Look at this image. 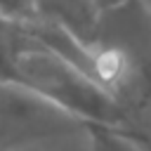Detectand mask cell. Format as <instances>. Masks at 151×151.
Here are the masks:
<instances>
[{"label": "cell", "instance_id": "6", "mask_svg": "<svg viewBox=\"0 0 151 151\" xmlns=\"http://www.w3.org/2000/svg\"><path fill=\"white\" fill-rule=\"evenodd\" d=\"M94 2L99 5L101 14H104V12H109V9H116V7H120V5H127V2H132V0H94Z\"/></svg>", "mask_w": 151, "mask_h": 151}, {"label": "cell", "instance_id": "5", "mask_svg": "<svg viewBox=\"0 0 151 151\" xmlns=\"http://www.w3.org/2000/svg\"><path fill=\"white\" fill-rule=\"evenodd\" d=\"M0 19L7 24H31L35 21L33 0H0Z\"/></svg>", "mask_w": 151, "mask_h": 151}, {"label": "cell", "instance_id": "8", "mask_svg": "<svg viewBox=\"0 0 151 151\" xmlns=\"http://www.w3.org/2000/svg\"><path fill=\"white\" fill-rule=\"evenodd\" d=\"M0 21H2V19H0Z\"/></svg>", "mask_w": 151, "mask_h": 151}, {"label": "cell", "instance_id": "2", "mask_svg": "<svg viewBox=\"0 0 151 151\" xmlns=\"http://www.w3.org/2000/svg\"><path fill=\"white\" fill-rule=\"evenodd\" d=\"M87 123L59 106L0 80V151L26 149L42 139L85 132Z\"/></svg>", "mask_w": 151, "mask_h": 151}, {"label": "cell", "instance_id": "3", "mask_svg": "<svg viewBox=\"0 0 151 151\" xmlns=\"http://www.w3.org/2000/svg\"><path fill=\"white\" fill-rule=\"evenodd\" d=\"M35 21H45L68 31L85 45H94L101 9L94 0H33Z\"/></svg>", "mask_w": 151, "mask_h": 151}, {"label": "cell", "instance_id": "1", "mask_svg": "<svg viewBox=\"0 0 151 151\" xmlns=\"http://www.w3.org/2000/svg\"><path fill=\"white\" fill-rule=\"evenodd\" d=\"M97 80L118 106V132L151 151V7L132 0L101 14Z\"/></svg>", "mask_w": 151, "mask_h": 151}, {"label": "cell", "instance_id": "4", "mask_svg": "<svg viewBox=\"0 0 151 151\" xmlns=\"http://www.w3.org/2000/svg\"><path fill=\"white\" fill-rule=\"evenodd\" d=\"M85 134L90 139L92 151H142L134 142H130L118 130L106 127V125H87Z\"/></svg>", "mask_w": 151, "mask_h": 151}, {"label": "cell", "instance_id": "7", "mask_svg": "<svg viewBox=\"0 0 151 151\" xmlns=\"http://www.w3.org/2000/svg\"><path fill=\"white\" fill-rule=\"evenodd\" d=\"M17 151H33V149H17Z\"/></svg>", "mask_w": 151, "mask_h": 151}]
</instances>
